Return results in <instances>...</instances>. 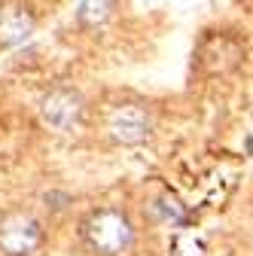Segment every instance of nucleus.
Wrapping results in <instances>:
<instances>
[{"label":"nucleus","instance_id":"obj_1","mask_svg":"<svg viewBox=\"0 0 253 256\" xmlns=\"http://www.w3.org/2000/svg\"><path fill=\"white\" fill-rule=\"evenodd\" d=\"M86 241L92 244V250L104 256H122L134 241V229L122 210H94L86 220Z\"/></svg>","mask_w":253,"mask_h":256},{"label":"nucleus","instance_id":"obj_2","mask_svg":"<svg viewBox=\"0 0 253 256\" xmlns=\"http://www.w3.org/2000/svg\"><path fill=\"white\" fill-rule=\"evenodd\" d=\"M43 244L40 222L28 214H10L0 220V250L6 256H30Z\"/></svg>","mask_w":253,"mask_h":256},{"label":"nucleus","instance_id":"obj_3","mask_svg":"<svg viewBox=\"0 0 253 256\" xmlns=\"http://www.w3.org/2000/svg\"><path fill=\"white\" fill-rule=\"evenodd\" d=\"M43 119L58 128V132H68V128H74L82 116V101L80 94L70 92V88H55L52 94H46L43 98Z\"/></svg>","mask_w":253,"mask_h":256},{"label":"nucleus","instance_id":"obj_4","mask_svg":"<svg viewBox=\"0 0 253 256\" xmlns=\"http://www.w3.org/2000/svg\"><path fill=\"white\" fill-rule=\"evenodd\" d=\"M34 30V16L22 4H4L0 6V46H18Z\"/></svg>","mask_w":253,"mask_h":256},{"label":"nucleus","instance_id":"obj_5","mask_svg":"<svg viewBox=\"0 0 253 256\" xmlns=\"http://www.w3.org/2000/svg\"><path fill=\"white\" fill-rule=\"evenodd\" d=\"M110 132L122 144H138L150 134V119L140 107H119L110 119Z\"/></svg>","mask_w":253,"mask_h":256},{"label":"nucleus","instance_id":"obj_6","mask_svg":"<svg viewBox=\"0 0 253 256\" xmlns=\"http://www.w3.org/2000/svg\"><path fill=\"white\" fill-rule=\"evenodd\" d=\"M107 16H110V0H82V6L76 12L80 24H92V28L101 24Z\"/></svg>","mask_w":253,"mask_h":256}]
</instances>
